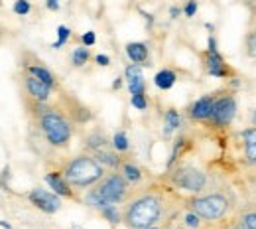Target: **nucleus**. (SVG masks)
Returning a JSON list of instances; mask_svg holds the SVG:
<instances>
[{
	"label": "nucleus",
	"instance_id": "1",
	"mask_svg": "<svg viewBox=\"0 0 256 229\" xmlns=\"http://www.w3.org/2000/svg\"><path fill=\"white\" fill-rule=\"evenodd\" d=\"M172 199L176 194L170 188H146L132 194L122 209V223L128 229H144L156 225L172 209Z\"/></svg>",
	"mask_w": 256,
	"mask_h": 229
},
{
	"label": "nucleus",
	"instance_id": "2",
	"mask_svg": "<svg viewBox=\"0 0 256 229\" xmlns=\"http://www.w3.org/2000/svg\"><path fill=\"white\" fill-rule=\"evenodd\" d=\"M32 107L34 119L40 132L44 134L46 142L54 148H67L73 138V123L69 115L60 107H50L48 103L28 101Z\"/></svg>",
	"mask_w": 256,
	"mask_h": 229
},
{
	"label": "nucleus",
	"instance_id": "3",
	"mask_svg": "<svg viewBox=\"0 0 256 229\" xmlns=\"http://www.w3.org/2000/svg\"><path fill=\"white\" fill-rule=\"evenodd\" d=\"M130 186L132 184L118 170H112L110 174H104V178L100 182H96L93 188H89V192L85 194V203L96 211L110 203H114V205L126 203L132 196Z\"/></svg>",
	"mask_w": 256,
	"mask_h": 229
},
{
	"label": "nucleus",
	"instance_id": "4",
	"mask_svg": "<svg viewBox=\"0 0 256 229\" xmlns=\"http://www.w3.org/2000/svg\"><path fill=\"white\" fill-rule=\"evenodd\" d=\"M188 209L195 211L205 223H215L219 225L232 213L234 209V197L228 192L215 190L209 194H193L190 199H186Z\"/></svg>",
	"mask_w": 256,
	"mask_h": 229
},
{
	"label": "nucleus",
	"instance_id": "5",
	"mask_svg": "<svg viewBox=\"0 0 256 229\" xmlns=\"http://www.w3.org/2000/svg\"><path fill=\"white\" fill-rule=\"evenodd\" d=\"M62 174L75 190H89L104 178L106 168L93 154H79L64 164Z\"/></svg>",
	"mask_w": 256,
	"mask_h": 229
},
{
	"label": "nucleus",
	"instance_id": "6",
	"mask_svg": "<svg viewBox=\"0 0 256 229\" xmlns=\"http://www.w3.org/2000/svg\"><path fill=\"white\" fill-rule=\"evenodd\" d=\"M168 180L174 188L190 194H203L209 184L207 174L193 164H176L174 168H170Z\"/></svg>",
	"mask_w": 256,
	"mask_h": 229
},
{
	"label": "nucleus",
	"instance_id": "7",
	"mask_svg": "<svg viewBox=\"0 0 256 229\" xmlns=\"http://www.w3.org/2000/svg\"><path fill=\"white\" fill-rule=\"evenodd\" d=\"M234 117H236V99L232 91H217L213 113L205 125L211 129H226L232 125Z\"/></svg>",
	"mask_w": 256,
	"mask_h": 229
},
{
	"label": "nucleus",
	"instance_id": "8",
	"mask_svg": "<svg viewBox=\"0 0 256 229\" xmlns=\"http://www.w3.org/2000/svg\"><path fill=\"white\" fill-rule=\"evenodd\" d=\"M203 58V67L205 71L211 75V77H217V79H230L234 77V69L224 62V58L219 54V50L211 52V50H205L201 54Z\"/></svg>",
	"mask_w": 256,
	"mask_h": 229
},
{
	"label": "nucleus",
	"instance_id": "9",
	"mask_svg": "<svg viewBox=\"0 0 256 229\" xmlns=\"http://www.w3.org/2000/svg\"><path fill=\"white\" fill-rule=\"evenodd\" d=\"M22 87H24L28 101H36V103H48L52 97V91H54V87H50L48 83L38 79L30 71L22 73Z\"/></svg>",
	"mask_w": 256,
	"mask_h": 229
},
{
	"label": "nucleus",
	"instance_id": "10",
	"mask_svg": "<svg viewBox=\"0 0 256 229\" xmlns=\"http://www.w3.org/2000/svg\"><path fill=\"white\" fill-rule=\"evenodd\" d=\"M240 162L248 170H256V127H246L238 132Z\"/></svg>",
	"mask_w": 256,
	"mask_h": 229
},
{
	"label": "nucleus",
	"instance_id": "11",
	"mask_svg": "<svg viewBox=\"0 0 256 229\" xmlns=\"http://www.w3.org/2000/svg\"><path fill=\"white\" fill-rule=\"evenodd\" d=\"M28 199L32 201V205H36L44 213H58L62 209V196H58L56 192H50V190L34 188L28 194Z\"/></svg>",
	"mask_w": 256,
	"mask_h": 229
},
{
	"label": "nucleus",
	"instance_id": "12",
	"mask_svg": "<svg viewBox=\"0 0 256 229\" xmlns=\"http://www.w3.org/2000/svg\"><path fill=\"white\" fill-rule=\"evenodd\" d=\"M215 99H217V91H215V93H207V95L197 99L192 107L188 109L190 119L195 121V123H207L209 117H211V113H213Z\"/></svg>",
	"mask_w": 256,
	"mask_h": 229
},
{
	"label": "nucleus",
	"instance_id": "13",
	"mask_svg": "<svg viewBox=\"0 0 256 229\" xmlns=\"http://www.w3.org/2000/svg\"><path fill=\"white\" fill-rule=\"evenodd\" d=\"M124 79H126L130 95H142V93H146V79H144V73H142V66H136V64L126 66V69H124Z\"/></svg>",
	"mask_w": 256,
	"mask_h": 229
},
{
	"label": "nucleus",
	"instance_id": "14",
	"mask_svg": "<svg viewBox=\"0 0 256 229\" xmlns=\"http://www.w3.org/2000/svg\"><path fill=\"white\" fill-rule=\"evenodd\" d=\"M46 184L62 197H69V199H77V194L73 190V186L65 180V176L62 172H48L46 174Z\"/></svg>",
	"mask_w": 256,
	"mask_h": 229
},
{
	"label": "nucleus",
	"instance_id": "15",
	"mask_svg": "<svg viewBox=\"0 0 256 229\" xmlns=\"http://www.w3.org/2000/svg\"><path fill=\"white\" fill-rule=\"evenodd\" d=\"M110 140H112V138H108L104 131L95 129V131H91L85 138H83V144H85V148L89 150V154H95L96 150H102V148L112 146Z\"/></svg>",
	"mask_w": 256,
	"mask_h": 229
},
{
	"label": "nucleus",
	"instance_id": "16",
	"mask_svg": "<svg viewBox=\"0 0 256 229\" xmlns=\"http://www.w3.org/2000/svg\"><path fill=\"white\" fill-rule=\"evenodd\" d=\"M126 56L128 60L136 66H148V60H150V50L144 42H128L126 44Z\"/></svg>",
	"mask_w": 256,
	"mask_h": 229
},
{
	"label": "nucleus",
	"instance_id": "17",
	"mask_svg": "<svg viewBox=\"0 0 256 229\" xmlns=\"http://www.w3.org/2000/svg\"><path fill=\"white\" fill-rule=\"evenodd\" d=\"M93 156H95L96 160L102 164L104 168H108V170H118V168H120V164H122L120 152H116L112 146L102 148V150H96Z\"/></svg>",
	"mask_w": 256,
	"mask_h": 229
},
{
	"label": "nucleus",
	"instance_id": "18",
	"mask_svg": "<svg viewBox=\"0 0 256 229\" xmlns=\"http://www.w3.org/2000/svg\"><path fill=\"white\" fill-rule=\"evenodd\" d=\"M118 172L126 178L132 186H136V184H140V182L144 180V172H142V168H140L138 164L130 162V160H122L120 168H118Z\"/></svg>",
	"mask_w": 256,
	"mask_h": 229
},
{
	"label": "nucleus",
	"instance_id": "19",
	"mask_svg": "<svg viewBox=\"0 0 256 229\" xmlns=\"http://www.w3.org/2000/svg\"><path fill=\"white\" fill-rule=\"evenodd\" d=\"M178 81V73L174 69H160L156 75H154V85L162 89V91H170Z\"/></svg>",
	"mask_w": 256,
	"mask_h": 229
},
{
	"label": "nucleus",
	"instance_id": "20",
	"mask_svg": "<svg viewBox=\"0 0 256 229\" xmlns=\"http://www.w3.org/2000/svg\"><path fill=\"white\" fill-rule=\"evenodd\" d=\"M26 71H30L32 75H36L38 79H42L44 83H48L50 87L58 89V79H56V75H54L46 66H42V64H28V66H26Z\"/></svg>",
	"mask_w": 256,
	"mask_h": 229
},
{
	"label": "nucleus",
	"instance_id": "21",
	"mask_svg": "<svg viewBox=\"0 0 256 229\" xmlns=\"http://www.w3.org/2000/svg\"><path fill=\"white\" fill-rule=\"evenodd\" d=\"M180 127H182V115L176 109H168L164 115V136L170 138L172 132L178 131Z\"/></svg>",
	"mask_w": 256,
	"mask_h": 229
},
{
	"label": "nucleus",
	"instance_id": "22",
	"mask_svg": "<svg viewBox=\"0 0 256 229\" xmlns=\"http://www.w3.org/2000/svg\"><path fill=\"white\" fill-rule=\"evenodd\" d=\"M244 56L250 60V62H256V24H252L248 28V32L244 34Z\"/></svg>",
	"mask_w": 256,
	"mask_h": 229
},
{
	"label": "nucleus",
	"instance_id": "23",
	"mask_svg": "<svg viewBox=\"0 0 256 229\" xmlns=\"http://www.w3.org/2000/svg\"><path fill=\"white\" fill-rule=\"evenodd\" d=\"M236 219L246 225L248 229H256V203H250L246 207H242L238 213H236Z\"/></svg>",
	"mask_w": 256,
	"mask_h": 229
},
{
	"label": "nucleus",
	"instance_id": "24",
	"mask_svg": "<svg viewBox=\"0 0 256 229\" xmlns=\"http://www.w3.org/2000/svg\"><path fill=\"white\" fill-rule=\"evenodd\" d=\"M98 213H100V215H102L110 225H118V223L122 221V211H120V209H118V205H114V203L100 207V209H98Z\"/></svg>",
	"mask_w": 256,
	"mask_h": 229
},
{
	"label": "nucleus",
	"instance_id": "25",
	"mask_svg": "<svg viewBox=\"0 0 256 229\" xmlns=\"http://www.w3.org/2000/svg\"><path fill=\"white\" fill-rule=\"evenodd\" d=\"M89 60H91V52H89L87 46H79V48H75L73 54H71V64L75 67H83Z\"/></svg>",
	"mask_w": 256,
	"mask_h": 229
},
{
	"label": "nucleus",
	"instance_id": "26",
	"mask_svg": "<svg viewBox=\"0 0 256 229\" xmlns=\"http://www.w3.org/2000/svg\"><path fill=\"white\" fill-rule=\"evenodd\" d=\"M112 148L116 150V152H128V148H130V142H128V136L124 131H116L114 132V136H112Z\"/></svg>",
	"mask_w": 256,
	"mask_h": 229
},
{
	"label": "nucleus",
	"instance_id": "27",
	"mask_svg": "<svg viewBox=\"0 0 256 229\" xmlns=\"http://www.w3.org/2000/svg\"><path fill=\"white\" fill-rule=\"evenodd\" d=\"M184 225L188 229H203L205 227V221H203L195 211L188 209V211L184 213Z\"/></svg>",
	"mask_w": 256,
	"mask_h": 229
},
{
	"label": "nucleus",
	"instance_id": "28",
	"mask_svg": "<svg viewBox=\"0 0 256 229\" xmlns=\"http://www.w3.org/2000/svg\"><path fill=\"white\" fill-rule=\"evenodd\" d=\"M69 38H71V30H69L67 26H64V24L58 26V40L52 44V48H54V50H62L65 44H67Z\"/></svg>",
	"mask_w": 256,
	"mask_h": 229
},
{
	"label": "nucleus",
	"instance_id": "29",
	"mask_svg": "<svg viewBox=\"0 0 256 229\" xmlns=\"http://www.w3.org/2000/svg\"><path fill=\"white\" fill-rule=\"evenodd\" d=\"M12 10H14L18 16H26V14H30L32 4H30L28 0H16V2H14V6H12Z\"/></svg>",
	"mask_w": 256,
	"mask_h": 229
},
{
	"label": "nucleus",
	"instance_id": "30",
	"mask_svg": "<svg viewBox=\"0 0 256 229\" xmlns=\"http://www.w3.org/2000/svg\"><path fill=\"white\" fill-rule=\"evenodd\" d=\"M130 103H132V107L138 109V111H146V109H148L146 93H142V95H132V97H130Z\"/></svg>",
	"mask_w": 256,
	"mask_h": 229
},
{
	"label": "nucleus",
	"instance_id": "31",
	"mask_svg": "<svg viewBox=\"0 0 256 229\" xmlns=\"http://www.w3.org/2000/svg\"><path fill=\"white\" fill-rule=\"evenodd\" d=\"M197 10H199V2L197 0H188L184 4V16L186 18H193L197 14Z\"/></svg>",
	"mask_w": 256,
	"mask_h": 229
},
{
	"label": "nucleus",
	"instance_id": "32",
	"mask_svg": "<svg viewBox=\"0 0 256 229\" xmlns=\"http://www.w3.org/2000/svg\"><path fill=\"white\" fill-rule=\"evenodd\" d=\"M81 42H83V46H87V48H91V46H95L96 42V36L93 30H89V32H85L81 36Z\"/></svg>",
	"mask_w": 256,
	"mask_h": 229
},
{
	"label": "nucleus",
	"instance_id": "33",
	"mask_svg": "<svg viewBox=\"0 0 256 229\" xmlns=\"http://www.w3.org/2000/svg\"><path fill=\"white\" fill-rule=\"evenodd\" d=\"M246 186H248V190H250V194H252V197H254V203H256V170H252V174L248 176Z\"/></svg>",
	"mask_w": 256,
	"mask_h": 229
},
{
	"label": "nucleus",
	"instance_id": "34",
	"mask_svg": "<svg viewBox=\"0 0 256 229\" xmlns=\"http://www.w3.org/2000/svg\"><path fill=\"white\" fill-rule=\"evenodd\" d=\"M95 62H96V66H100V67L110 66V58H108V56H104V54H98V56L95 58Z\"/></svg>",
	"mask_w": 256,
	"mask_h": 229
},
{
	"label": "nucleus",
	"instance_id": "35",
	"mask_svg": "<svg viewBox=\"0 0 256 229\" xmlns=\"http://www.w3.org/2000/svg\"><path fill=\"white\" fill-rule=\"evenodd\" d=\"M46 6H48V10L58 12L60 10V0H46Z\"/></svg>",
	"mask_w": 256,
	"mask_h": 229
},
{
	"label": "nucleus",
	"instance_id": "36",
	"mask_svg": "<svg viewBox=\"0 0 256 229\" xmlns=\"http://www.w3.org/2000/svg\"><path fill=\"white\" fill-rule=\"evenodd\" d=\"M180 14H184V8H180V6H172V8H170V16H172V18H178Z\"/></svg>",
	"mask_w": 256,
	"mask_h": 229
},
{
	"label": "nucleus",
	"instance_id": "37",
	"mask_svg": "<svg viewBox=\"0 0 256 229\" xmlns=\"http://www.w3.org/2000/svg\"><path fill=\"white\" fill-rule=\"evenodd\" d=\"M226 229H248L246 225H242L236 217H234V221H230V225H226Z\"/></svg>",
	"mask_w": 256,
	"mask_h": 229
},
{
	"label": "nucleus",
	"instance_id": "38",
	"mask_svg": "<svg viewBox=\"0 0 256 229\" xmlns=\"http://www.w3.org/2000/svg\"><path fill=\"white\" fill-rule=\"evenodd\" d=\"M248 123H250V127H256V107L250 109V113H248Z\"/></svg>",
	"mask_w": 256,
	"mask_h": 229
},
{
	"label": "nucleus",
	"instance_id": "39",
	"mask_svg": "<svg viewBox=\"0 0 256 229\" xmlns=\"http://www.w3.org/2000/svg\"><path fill=\"white\" fill-rule=\"evenodd\" d=\"M120 85H122V79H120V77H118V79H116V81H114V83H112V89H118V87H120Z\"/></svg>",
	"mask_w": 256,
	"mask_h": 229
},
{
	"label": "nucleus",
	"instance_id": "40",
	"mask_svg": "<svg viewBox=\"0 0 256 229\" xmlns=\"http://www.w3.org/2000/svg\"><path fill=\"white\" fill-rule=\"evenodd\" d=\"M244 4H248L250 8H254L256 10V0H244Z\"/></svg>",
	"mask_w": 256,
	"mask_h": 229
},
{
	"label": "nucleus",
	"instance_id": "41",
	"mask_svg": "<svg viewBox=\"0 0 256 229\" xmlns=\"http://www.w3.org/2000/svg\"><path fill=\"white\" fill-rule=\"evenodd\" d=\"M203 229H223V227H219V225H215V223H207V227H203Z\"/></svg>",
	"mask_w": 256,
	"mask_h": 229
},
{
	"label": "nucleus",
	"instance_id": "42",
	"mask_svg": "<svg viewBox=\"0 0 256 229\" xmlns=\"http://www.w3.org/2000/svg\"><path fill=\"white\" fill-rule=\"evenodd\" d=\"M0 227H4V229H12V227H10V223H6V221H0Z\"/></svg>",
	"mask_w": 256,
	"mask_h": 229
},
{
	"label": "nucleus",
	"instance_id": "43",
	"mask_svg": "<svg viewBox=\"0 0 256 229\" xmlns=\"http://www.w3.org/2000/svg\"><path fill=\"white\" fill-rule=\"evenodd\" d=\"M144 229H160V227H156V225H150V227H144Z\"/></svg>",
	"mask_w": 256,
	"mask_h": 229
},
{
	"label": "nucleus",
	"instance_id": "44",
	"mask_svg": "<svg viewBox=\"0 0 256 229\" xmlns=\"http://www.w3.org/2000/svg\"><path fill=\"white\" fill-rule=\"evenodd\" d=\"M0 4H2V0H0Z\"/></svg>",
	"mask_w": 256,
	"mask_h": 229
}]
</instances>
